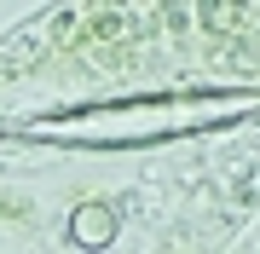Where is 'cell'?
Listing matches in <instances>:
<instances>
[{"label":"cell","mask_w":260,"mask_h":254,"mask_svg":"<svg viewBox=\"0 0 260 254\" xmlns=\"http://www.w3.org/2000/svg\"><path fill=\"white\" fill-rule=\"evenodd\" d=\"M81 237L87 243H104V237H110V214H104V208H81Z\"/></svg>","instance_id":"6da1fadb"}]
</instances>
